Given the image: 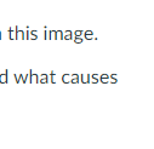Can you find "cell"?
Masks as SVG:
<instances>
[{
    "instance_id": "cell-5",
    "label": "cell",
    "mask_w": 154,
    "mask_h": 149,
    "mask_svg": "<svg viewBox=\"0 0 154 149\" xmlns=\"http://www.w3.org/2000/svg\"><path fill=\"white\" fill-rule=\"evenodd\" d=\"M74 38L73 36V33L70 32V30H66L64 33H63V39H66V40H72Z\"/></svg>"
},
{
    "instance_id": "cell-7",
    "label": "cell",
    "mask_w": 154,
    "mask_h": 149,
    "mask_svg": "<svg viewBox=\"0 0 154 149\" xmlns=\"http://www.w3.org/2000/svg\"><path fill=\"white\" fill-rule=\"evenodd\" d=\"M39 83H40V84H46V83H49L48 74H42V75L39 77Z\"/></svg>"
},
{
    "instance_id": "cell-21",
    "label": "cell",
    "mask_w": 154,
    "mask_h": 149,
    "mask_svg": "<svg viewBox=\"0 0 154 149\" xmlns=\"http://www.w3.org/2000/svg\"><path fill=\"white\" fill-rule=\"evenodd\" d=\"M44 39H48V30L45 29V32H44Z\"/></svg>"
},
{
    "instance_id": "cell-11",
    "label": "cell",
    "mask_w": 154,
    "mask_h": 149,
    "mask_svg": "<svg viewBox=\"0 0 154 149\" xmlns=\"http://www.w3.org/2000/svg\"><path fill=\"white\" fill-rule=\"evenodd\" d=\"M92 78V80H90V83L92 84H97L100 81V75H97V74H92V75H90Z\"/></svg>"
},
{
    "instance_id": "cell-20",
    "label": "cell",
    "mask_w": 154,
    "mask_h": 149,
    "mask_svg": "<svg viewBox=\"0 0 154 149\" xmlns=\"http://www.w3.org/2000/svg\"><path fill=\"white\" fill-rule=\"evenodd\" d=\"M74 35L75 36H82L83 35V30H75L74 32Z\"/></svg>"
},
{
    "instance_id": "cell-3",
    "label": "cell",
    "mask_w": 154,
    "mask_h": 149,
    "mask_svg": "<svg viewBox=\"0 0 154 149\" xmlns=\"http://www.w3.org/2000/svg\"><path fill=\"white\" fill-rule=\"evenodd\" d=\"M8 74H9L8 70H5V73H3V74H0V83L2 84H6L8 83Z\"/></svg>"
},
{
    "instance_id": "cell-13",
    "label": "cell",
    "mask_w": 154,
    "mask_h": 149,
    "mask_svg": "<svg viewBox=\"0 0 154 149\" xmlns=\"http://www.w3.org/2000/svg\"><path fill=\"white\" fill-rule=\"evenodd\" d=\"M28 39H32V40H36V39H38V36H36V32H35V30H32V32H29Z\"/></svg>"
},
{
    "instance_id": "cell-22",
    "label": "cell",
    "mask_w": 154,
    "mask_h": 149,
    "mask_svg": "<svg viewBox=\"0 0 154 149\" xmlns=\"http://www.w3.org/2000/svg\"><path fill=\"white\" fill-rule=\"evenodd\" d=\"M0 39H2V32H0Z\"/></svg>"
},
{
    "instance_id": "cell-17",
    "label": "cell",
    "mask_w": 154,
    "mask_h": 149,
    "mask_svg": "<svg viewBox=\"0 0 154 149\" xmlns=\"http://www.w3.org/2000/svg\"><path fill=\"white\" fill-rule=\"evenodd\" d=\"M73 39H74V43H76V44H82L83 43L82 36H75V38H73Z\"/></svg>"
},
{
    "instance_id": "cell-9",
    "label": "cell",
    "mask_w": 154,
    "mask_h": 149,
    "mask_svg": "<svg viewBox=\"0 0 154 149\" xmlns=\"http://www.w3.org/2000/svg\"><path fill=\"white\" fill-rule=\"evenodd\" d=\"M70 78H72V75H69V74H63L62 75V83L69 84L70 83Z\"/></svg>"
},
{
    "instance_id": "cell-4",
    "label": "cell",
    "mask_w": 154,
    "mask_h": 149,
    "mask_svg": "<svg viewBox=\"0 0 154 149\" xmlns=\"http://www.w3.org/2000/svg\"><path fill=\"white\" fill-rule=\"evenodd\" d=\"M9 38H10V40H15L16 39V27L9 29Z\"/></svg>"
},
{
    "instance_id": "cell-14",
    "label": "cell",
    "mask_w": 154,
    "mask_h": 149,
    "mask_svg": "<svg viewBox=\"0 0 154 149\" xmlns=\"http://www.w3.org/2000/svg\"><path fill=\"white\" fill-rule=\"evenodd\" d=\"M48 39H56V30L48 32Z\"/></svg>"
},
{
    "instance_id": "cell-10",
    "label": "cell",
    "mask_w": 154,
    "mask_h": 149,
    "mask_svg": "<svg viewBox=\"0 0 154 149\" xmlns=\"http://www.w3.org/2000/svg\"><path fill=\"white\" fill-rule=\"evenodd\" d=\"M70 83L72 84H78L79 83V75H78V74H72Z\"/></svg>"
},
{
    "instance_id": "cell-6",
    "label": "cell",
    "mask_w": 154,
    "mask_h": 149,
    "mask_svg": "<svg viewBox=\"0 0 154 149\" xmlns=\"http://www.w3.org/2000/svg\"><path fill=\"white\" fill-rule=\"evenodd\" d=\"M100 81L102 84H108L109 83V75L108 74H102V75H100Z\"/></svg>"
},
{
    "instance_id": "cell-1",
    "label": "cell",
    "mask_w": 154,
    "mask_h": 149,
    "mask_svg": "<svg viewBox=\"0 0 154 149\" xmlns=\"http://www.w3.org/2000/svg\"><path fill=\"white\" fill-rule=\"evenodd\" d=\"M29 83L30 84H39V75H38V74H33V71H30V74H29Z\"/></svg>"
},
{
    "instance_id": "cell-15",
    "label": "cell",
    "mask_w": 154,
    "mask_h": 149,
    "mask_svg": "<svg viewBox=\"0 0 154 149\" xmlns=\"http://www.w3.org/2000/svg\"><path fill=\"white\" fill-rule=\"evenodd\" d=\"M118 80H117V75L115 74H112V75H109V83H112V84H115Z\"/></svg>"
},
{
    "instance_id": "cell-19",
    "label": "cell",
    "mask_w": 154,
    "mask_h": 149,
    "mask_svg": "<svg viewBox=\"0 0 154 149\" xmlns=\"http://www.w3.org/2000/svg\"><path fill=\"white\" fill-rule=\"evenodd\" d=\"M15 80H16V83L18 84V83H21V75H20V74H15Z\"/></svg>"
},
{
    "instance_id": "cell-12",
    "label": "cell",
    "mask_w": 154,
    "mask_h": 149,
    "mask_svg": "<svg viewBox=\"0 0 154 149\" xmlns=\"http://www.w3.org/2000/svg\"><path fill=\"white\" fill-rule=\"evenodd\" d=\"M30 71H32V70H29V71H28V74H26V75H23V74H21V81H22L23 84H26V83L28 81V78H29V74H30Z\"/></svg>"
},
{
    "instance_id": "cell-2",
    "label": "cell",
    "mask_w": 154,
    "mask_h": 149,
    "mask_svg": "<svg viewBox=\"0 0 154 149\" xmlns=\"http://www.w3.org/2000/svg\"><path fill=\"white\" fill-rule=\"evenodd\" d=\"M79 80H80L83 84H89V83H90V80H91V77H90V75H88V74H83V75H80V77H79Z\"/></svg>"
},
{
    "instance_id": "cell-16",
    "label": "cell",
    "mask_w": 154,
    "mask_h": 149,
    "mask_svg": "<svg viewBox=\"0 0 154 149\" xmlns=\"http://www.w3.org/2000/svg\"><path fill=\"white\" fill-rule=\"evenodd\" d=\"M56 39H63V32L62 30L56 32Z\"/></svg>"
},
{
    "instance_id": "cell-8",
    "label": "cell",
    "mask_w": 154,
    "mask_h": 149,
    "mask_svg": "<svg viewBox=\"0 0 154 149\" xmlns=\"http://www.w3.org/2000/svg\"><path fill=\"white\" fill-rule=\"evenodd\" d=\"M83 34H84V36H85L86 40H92V39H94V38H92V32H91V30H85V32H83Z\"/></svg>"
},
{
    "instance_id": "cell-18",
    "label": "cell",
    "mask_w": 154,
    "mask_h": 149,
    "mask_svg": "<svg viewBox=\"0 0 154 149\" xmlns=\"http://www.w3.org/2000/svg\"><path fill=\"white\" fill-rule=\"evenodd\" d=\"M50 81L52 84H56V80H55V71H51V75H50Z\"/></svg>"
}]
</instances>
